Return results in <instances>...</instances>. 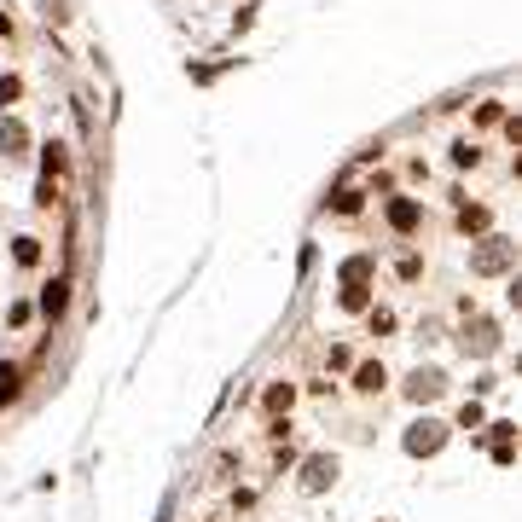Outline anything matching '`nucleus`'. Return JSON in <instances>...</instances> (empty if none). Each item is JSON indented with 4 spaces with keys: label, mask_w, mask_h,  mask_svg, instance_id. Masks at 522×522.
Masks as SVG:
<instances>
[{
    "label": "nucleus",
    "mask_w": 522,
    "mask_h": 522,
    "mask_svg": "<svg viewBox=\"0 0 522 522\" xmlns=\"http://www.w3.org/2000/svg\"><path fill=\"white\" fill-rule=\"evenodd\" d=\"M12 99H18V81L6 76V81H0V105H12Z\"/></svg>",
    "instance_id": "7"
},
{
    "label": "nucleus",
    "mask_w": 522,
    "mask_h": 522,
    "mask_svg": "<svg viewBox=\"0 0 522 522\" xmlns=\"http://www.w3.org/2000/svg\"><path fill=\"white\" fill-rule=\"evenodd\" d=\"M0 29H6V18H0Z\"/></svg>",
    "instance_id": "8"
},
{
    "label": "nucleus",
    "mask_w": 522,
    "mask_h": 522,
    "mask_svg": "<svg viewBox=\"0 0 522 522\" xmlns=\"http://www.w3.org/2000/svg\"><path fill=\"white\" fill-rule=\"evenodd\" d=\"M41 308H47V314H58V308H64V285H53L47 296H41Z\"/></svg>",
    "instance_id": "5"
},
{
    "label": "nucleus",
    "mask_w": 522,
    "mask_h": 522,
    "mask_svg": "<svg viewBox=\"0 0 522 522\" xmlns=\"http://www.w3.org/2000/svg\"><path fill=\"white\" fill-rule=\"evenodd\" d=\"M389 221H395V227H412V221H418V203H395V209H389Z\"/></svg>",
    "instance_id": "2"
},
{
    "label": "nucleus",
    "mask_w": 522,
    "mask_h": 522,
    "mask_svg": "<svg viewBox=\"0 0 522 522\" xmlns=\"http://www.w3.org/2000/svg\"><path fill=\"white\" fill-rule=\"evenodd\" d=\"M383 383V366H360V389H377Z\"/></svg>",
    "instance_id": "6"
},
{
    "label": "nucleus",
    "mask_w": 522,
    "mask_h": 522,
    "mask_svg": "<svg viewBox=\"0 0 522 522\" xmlns=\"http://www.w3.org/2000/svg\"><path fill=\"white\" fill-rule=\"evenodd\" d=\"M412 453H429V447H441V435H435V424H418V435L406 441Z\"/></svg>",
    "instance_id": "1"
},
{
    "label": "nucleus",
    "mask_w": 522,
    "mask_h": 522,
    "mask_svg": "<svg viewBox=\"0 0 522 522\" xmlns=\"http://www.w3.org/2000/svg\"><path fill=\"white\" fill-rule=\"evenodd\" d=\"M325 476H331V464H325V459H314V464H308V488H325Z\"/></svg>",
    "instance_id": "4"
},
{
    "label": "nucleus",
    "mask_w": 522,
    "mask_h": 522,
    "mask_svg": "<svg viewBox=\"0 0 522 522\" xmlns=\"http://www.w3.org/2000/svg\"><path fill=\"white\" fill-rule=\"evenodd\" d=\"M12 395H18V372L0 366V401H12Z\"/></svg>",
    "instance_id": "3"
}]
</instances>
